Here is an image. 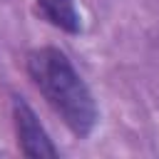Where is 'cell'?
Instances as JSON below:
<instances>
[{
	"label": "cell",
	"mask_w": 159,
	"mask_h": 159,
	"mask_svg": "<svg viewBox=\"0 0 159 159\" xmlns=\"http://www.w3.org/2000/svg\"><path fill=\"white\" fill-rule=\"evenodd\" d=\"M35 2L50 25H55L70 35L80 32V12H77L75 0H35Z\"/></svg>",
	"instance_id": "cell-3"
},
{
	"label": "cell",
	"mask_w": 159,
	"mask_h": 159,
	"mask_svg": "<svg viewBox=\"0 0 159 159\" xmlns=\"http://www.w3.org/2000/svg\"><path fill=\"white\" fill-rule=\"evenodd\" d=\"M12 122H15V134H17V147L25 157H57V147L47 137L45 127L40 124L37 114L22 97H12Z\"/></svg>",
	"instance_id": "cell-2"
},
{
	"label": "cell",
	"mask_w": 159,
	"mask_h": 159,
	"mask_svg": "<svg viewBox=\"0 0 159 159\" xmlns=\"http://www.w3.org/2000/svg\"><path fill=\"white\" fill-rule=\"evenodd\" d=\"M27 75L70 132L89 137L97 124V104L70 57L57 47H37L27 55Z\"/></svg>",
	"instance_id": "cell-1"
}]
</instances>
